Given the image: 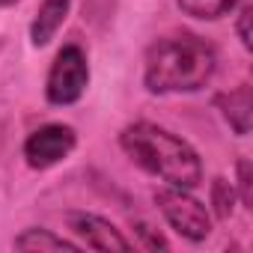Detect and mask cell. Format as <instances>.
<instances>
[{
	"instance_id": "3",
	"label": "cell",
	"mask_w": 253,
	"mask_h": 253,
	"mask_svg": "<svg viewBox=\"0 0 253 253\" xmlns=\"http://www.w3.org/2000/svg\"><path fill=\"white\" fill-rule=\"evenodd\" d=\"M155 203H158L164 220H167L182 238H188V241H194V244L209 238V232H211V217H209L206 206H203L200 200H194L185 188L167 185V188L155 191Z\"/></svg>"
},
{
	"instance_id": "14",
	"label": "cell",
	"mask_w": 253,
	"mask_h": 253,
	"mask_svg": "<svg viewBox=\"0 0 253 253\" xmlns=\"http://www.w3.org/2000/svg\"><path fill=\"white\" fill-rule=\"evenodd\" d=\"M140 235L146 238V244H149V247H167V241H164L161 235H155L149 226H140Z\"/></svg>"
},
{
	"instance_id": "9",
	"label": "cell",
	"mask_w": 253,
	"mask_h": 253,
	"mask_svg": "<svg viewBox=\"0 0 253 253\" xmlns=\"http://www.w3.org/2000/svg\"><path fill=\"white\" fill-rule=\"evenodd\" d=\"M15 247L18 250H39V253H45V250H72V253L81 250L75 241H66V238H60L48 229H27L24 235L15 238Z\"/></svg>"
},
{
	"instance_id": "15",
	"label": "cell",
	"mask_w": 253,
	"mask_h": 253,
	"mask_svg": "<svg viewBox=\"0 0 253 253\" xmlns=\"http://www.w3.org/2000/svg\"><path fill=\"white\" fill-rule=\"evenodd\" d=\"M9 3H15V0H0V6H9Z\"/></svg>"
},
{
	"instance_id": "5",
	"label": "cell",
	"mask_w": 253,
	"mask_h": 253,
	"mask_svg": "<svg viewBox=\"0 0 253 253\" xmlns=\"http://www.w3.org/2000/svg\"><path fill=\"white\" fill-rule=\"evenodd\" d=\"M75 149V128L63 122H51L36 128L27 143H24V158L33 170H48L54 164H60L69 152Z\"/></svg>"
},
{
	"instance_id": "2",
	"label": "cell",
	"mask_w": 253,
	"mask_h": 253,
	"mask_svg": "<svg viewBox=\"0 0 253 253\" xmlns=\"http://www.w3.org/2000/svg\"><path fill=\"white\" fill-rule=\"evenodd\" d=\"M217 69L214 48L191 33L158 39L146 54L143 81L149 92H194L203 89Z\"/></svg>"
},
{
	"instance_id": "1",
	"label": "cell",
	"mask_w": 253,
	"mask_h": 253,
	"mask_svg": "<svg viewBox=\"0 0 253 253\" xmlns=\"http://www.w3.org/2000/svg\"><path fill=\"white\" fill-rule=\"evenodd\" d=\"M119 146L137 167L164 179L173 188L191 191L203 179V164H200L197 149L188 140L176 137L167 128H158L152 122L128 125V128L119 134Z\"/></svg>"
},
{
	"instance_id": "11",
	"label": "cell",
	"mask_w": 253,
	"mask_h": 253,
	"mask_svg": "<svg viewBox=\"0 0 253 253\" xmlns=\"http://www.w3.org/2000/svg\"><path fill=\"white\" fill-rule=\"evenodd\" d=\"M232 203H235V191L226 179H214L211 182V206L217 211V217H229L232 211Z\"/></svg>"
},
{
	"instance_id": "4",
	"label": "cell",
	"mask_w": 253,
	"mask_h": 253,
	"mask_svg": "<svg viewBox=\"0 0 253 253\" xmlns=\"http://www.w3.org/2000/svg\"><path fill=\"white\" fill-rule=\"evenodd\" d=\"M89 86V63L84 48L78 45H66L60 48V54L54 57V66L48 72L45 81V95L51 104H75Z\"/></svg>"
},
{
	"instance_id": "8",
	"label": "cell",
	"mask_w": 253,
	"mask_h": 253,
	"mask_svg": "<svg viewBox=\"0 0 253 253\" xmlns=\"http://www.w3.org/2000/svg\"><path fill=\"white\" fill-rule=\"evenodd\" d=\"M217 104H220V110H223L226 122L235 128V134H247V131H250L253 95H250V86H247V84H241L238 89H232V92L220 95V98H217Z\"/></svg>"
},
{
	"instance_id": "12",
	"label": "cell",
	"mask_w": 253,
	"mask_h": 253,
	"mask_svg": "<svg viewBox=\"0 0 253 253\" xmlns=\"http://www.w3.org/2000/svg\"><path fill=\"white\" fill-rule=\"evenodd\" d=\"M250 161L247 158H241L238 161V188H241V203L244 206H250L253 203V191H250Z\"/></svg>"
},
{
	"instance_id": "10",
	"label": "cell",
	"mask_w": 253,
	"mask_h": 253,
	"mask_svg": "<svg viewBox=\"0 0 253 253\" xmlns=\"http://www.w3.org/2000/svg\"><path fill=\"white\" fill-rule=\"evenodd\" d=\"M179 9L191 18H203V21H214V18H223L229 15L241 0H176Z\"/></svg>"
},
{
	"instance_id": "6",
	"label": "cell",
	"mask_w": 253,
	"mask_h": 253,
	"mask_svg": "<svg viewBox=\"0 0 253 253\" xmlns=\"http://www.w3.org/2000/svg\"><path fill=\"white\" fill-rule=\"evenodd\" d=\"M72 232L92 250H131V241L128 238H122L119 229L113 223H107L104 217L98 214H86V211H69L66 214Z\"/></svg>"
},
{
	"instance_id": "7",
	"label": "cell",
	"mask_w": 253,
	"mask_h": 253,
	"mask_svg": "<svg viewBox=\"0 0 253 253\" xmlns=\"http://www.w3.org/2000/svg\"><path fill=\"white\" fill-rule=\"evenodd\" d=\"M69 9H72V0H42V6H39L36 18L30 24V39H33L36 48H45L57 36V30L63 27Z\"/></svg>"
},
{
	"instance_id": "13",
	"label": "cell",
	"mask_w": 253,
	"mask_h": 253,
	"mask_svg": "<svg viewBox=\"0 0 253 253\" xmlns=\"http://www.w3.org/2000/svg\"><path fill=\"white\" fill-rule=\"evenodd\" d=\"M250 18H253V9L244 6L241 15H238V36H241V45H244L247 51L253 48V39H250Z\"/></svg>"
}]
</instances>
